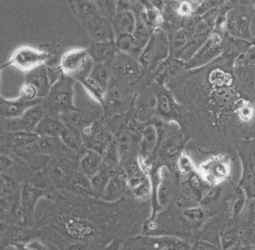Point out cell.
Wrapping results in <instances>:
<instances>
[{
  "mask_svg": "<svg viewBox=\"0 0 255 250\" xmlns=\"http://www.w3.org/2000/svg\"><path fill=\"white\" fill-rule=\"evenodd\" d=\"M79 156L74 152H63L49 158L42 171L57 190L68 189L71 180L79 170Z\"/></svg>",
  "mask_w": 255,
  "mask_h": 250,
  "instance_id": "5b68a950",
  "label": "cell"
},
{
  "mask_svg": "<svg viewBox=\"0 0 255 250\" xmlns=\"http://www.w3.org/2000/svg\"><path fill=\"white\" fill-rule=\"evenodd\" d=\"M135 85L112 79L105 93L104 117L107 120L120 117L129 112L135 97Z\"/></svg>",
  "mask_w": 255,
  "mask_h": 250,
  "instance_id": "ba28073f",
  "label": "cell"
},
{
  "mask_svg": "<svg viewBox=\"0 0 255 250\" xmlns=\"http://www.w3.org/2000/svg\"><path fill=\"white\" fill-rule=\"evenodd\" d=\"M171 55V42L169 35L161 27L152 32L149 42L144 48L138 58L144 70L145 77L149 79L152 74L163 61Z\"/></svg>",
  "mask_w": 255,
  "mask_h": 250,
  "instance_id": "52a82bcc",
  "label": "cell"
},
{
  "mask_svg": "<svg viewBox=\"0 0 255 250\" xmlns=\"http://www.w3.org/2000/svg\"><path fill=\"white\" fill-rule=\"evenodd\" d=\"M115 35L132 34L136 25V16L132 9H120L112 20Z\"/></svg>",
  "mask_w": 255,
  "mask_h": 250,
  "instance_id": "83f0119b",
  "label": "cell"
},
{
  "mask_svg": "<svg viewBox=\"0 0 255 250\" xmlns=\"http://www.w3.org/2000/svg\"><path fill=\"white\" fill-rule=\"evenodd\" d=\"M136 16V15H135ZM137 42L140 44L142 47L145 48L151 37L152 31L145 23L136 16V25L132 33Z\"/></svg>",
  "mask_w": 255,
  "mask_h": 250,
  "instance_id": "ee69618b",
  "label": "cell"
},
{
  "mask_svg": "<svg viewBox=\"0 0 255 250\" xmlns=\"http://www.w3.org/2000/svg\"><path fill=\"white\" fill-rule=\"evenodd\" d=\"M19 93H20V97L27 101H34L39 98L38 97L36 89L28 82H24L20 85Z\"/></svg>",
  "mask_w": 255,
  "mask_h": 250,
  "instance_id": "7dc6e473",
  "label": "cell"
},
{
  "mask_svg": "<svg viewBox=\"0 0 255 250\" xmlns=\"http://www.w3.org/2000/svg\"><path fill=\"white\" fill-rule=\"evenodd\" d=\"M79 166L80 171L90 178L103 166L102 154L87 148L79 158Z\"/></svg>",
  "mask_w": 255,
  "mask_h": 250,
  "instance_id": "4dcf8cb0",
  "label": "cell"
},
{
  "mask_svg": "<svg viewBox=\"0 0 255 250\" xmlns=\"http://www.w3.org/2000/svg\"><path fill=\"white\" fill-rule=\"evenodd\" d=\"M103 165L112 172L121 171L122 169V155L119 144L114 137L107 145L102 154Z\"/></svg>",
  "mask_w": 255,
  "mask_h": 250,
  "instance_id": "1f68e13d",
  "label": "cell"
},
{
  "mask_svg": "<svg viewBox=\"0 0 255 250\" xmlns=\"http://www.w3.org/2000/svg\"><path fill=\"white\" fill-rule=\"evenodd\" d=\"M24 82H28L36 89L39 98L46 97L53 86L47 64H42L25 73Z\"/></svg>",
  "mask_w": 255,
  "mask_h": 250,
  "instance_id": "484cf974",
  "label": "cell"
},
{
  "mask_svg": "<svg viewBox=\"0 0 255 250\" xmlns=\"http://www.w3.org/2000/svg\"><path fill=\"white\" fill-rule=\"evenodd\" d=\"M52 204L32 226L35 238L58 250H104L117 238L126 239L146 216V204L128 196L108 203L98 198L58 190Z\"/></svg>",
  "mask_w": 255,
  "mask_h": 250,
  "instance_id": "7a4b0ae2",
  "label": "cell"
},
{
  "mask_svg": "<svg viewBox=\"0 0 255 250\" xmlns=\"http://www.w3.org/2000/svg\"><path fill=\"white\" fill-rule=\"evenodd\" d=\"M76 82L72 77L64 74L55 82L41 104L46 114L60 119L79 108L74 103V87Z\"/></svg>",
  "mask_w": 255,
  "mask_h": 250,
  "instance_id": "277c9868",
  "label": "cell"
},
{
  "mask_svg": "<svg viewBox=\"0 0 255 250\" xmlns=\"http://www.w3.org/2000/svg\"><path fill=\"white\" fill-rule=\"evenodd\" d=\"M92 1H93V0H92Z\"/></svg>",
  "mask_w": 255,
  "mask_h": 250,
  "instance_id": "11a10c76",
  "label": "cell"
},
{
  "mask_svg": "<svg viewBox=\"0 0 255 250\" xmlns=\"http://www.w3.org/2000/svg\"><path fill=\"white\" fill-rule=\"evenodd\" d=\"M46 243L37 238H34L26 243L25 250H49Z\"/></svg>",
  "mask_w": 255,
  "mask_h": 250,
  "instance_id": "681fc988",
  "label": "cell"
},
{
  "mask_svg": "<svg viewBox=\"0 0 255 250\" xmlns=\"http://www.w3.org/2000/svg\"><path fill=\"white\" fill-rule=\"evenodd\" d=\"M128 196H130V194L124 172L123 170L114 172L101 199L108 203H114Z\"/></svg>",
  "mask_w": 255,
  "mask_h": 250,
  "instance_id": "cb8c5ba5",
  "label": "cell"
},
{
  "mask_svg": "<svg viewBox=\"0 0 255 250\" xmlns=\"http://www.w3.org/2000/svg\"><path fill=\"white\" fill-rule=\"evenodd\" d=\"M113 173L114 172L103 165L102 167L94 175L90 177L93 197L101 199Z\"/></svg>",
  "mask_w": 255,
  "mask_h": 250,
  "instance_id": "d590c367",
  "label": "cell"
},
{
  "mask_svg": "<svg viewBox=\"0 0 255 250\" xmlns=\"http://www.w3.org/2000/svg\"><path fill=\"white\" fill-rule=\"evenodd\" d=\"M151 5H153L155 8H157L162 13L166 6L172 1V0H148Z\"/></svg>",
  "mask_w": 255,
  "mask_h": 250,
  "instance_id": "816d5d0a",
  "label": "cell"
},
{
  "mask_svg": "<svg viewBox=\"0 0 255 250\" xmlns=\"http://www.w3.org/2000/svg\"><path fill=\"white\" fill-rule=\"evenodd\" d=\"M97 5L99 13L112 20L117 13V2L114 0H93Z\"/></svg>",
  "mask_w": 255,
  "mask_h": 250,
  "instance_id": "f6af8a7d",
  "label": "cell"
},
{
  "mask_svg": "<svg viewBox=\"0 0 255 250\" xmlns=\"http://www.w3.org/2000/svg\"><path fill=\"white\" fill-rule=\"evenodd\" d=\"M59 64L64 74L81 82L90 76L95 63L88 48H72L64 52Z\"/></svg>",
  "mask_w": 255,
  "mask_h": 250,
  "instance_id": "30bf717a",
  "label": "cell"
},
{
  "mask_svg": "<svg viewBox=\"0 0 255 250\" xmlns=\"http://www.w3.org/2000/svg\"><path fill=\"white\" fill-rule=\"evenodd\" d=\"M226 46L225 33L215 30L197 49L190 60L185 62L186 70L202 68L220 57Z\"/></svg>",
  "mask_w": 255,
  "mask_h": 250,
  "instance_id": "7c38bea8",
  "label": "cell"
},
{
  "mask_svg": "<svg viewBox=\"0 0 255 250\" xmlns=\"http://www.w3.org/2000/svg\"><path fill=\"white\" fill-rule=\"evenodd\" d=\"M52 60L51 54L41 47L21 46L15 49L7 62L1 66V69L12 67L27 73L42 64H50Z\"/></svg>",
  "mask_w": 255,
  "mask_h": 250,
  "instance_id": "8fae6325",
  "label": "cell"
},
{
  "mask_svg": "<svg viewBox=\"0 0 255 250\" xmlns=\"http://www.w3.org/2000/svg\"><path fill=\"white\" fill-rule=\"evenodd\" d=\"M238 151L243 166L240 187L247 199H255V137L239 141Z\"/></svg>",
  "mask_w": 255,
  "mask_h": 250,
  "instance_id": "5bb4252c",
  "label": "cell"
},
{
  "mask_svg": "<svg viewBox=\"0 0 255 250\" xmlns=\"http://www.w3.org/2000/svg\"><path fill=\"white\" fill-rule=\"evenodd\" d=\"M46 115V111L42 108V104H37L16 119L1 118V131L34 133L38 123Z\"/></svg>",
  "mask_w": 255,
  "mask_h": 250,
  "instance_id": "e0dca14e",
  "label": "cell"
},
{
  "mask_svg": "<svg viewBox=\"0 0 255 250\" xmlns=\"http://www.w3.org/2000/svg\"><path fill=\"white\" fill-rule=\"evenodd\" d=\"M201 178L210 186H220L230 179L232 163L226 154H215L197 166Z\"/></svg>",
  "mask_w": 255,
  "mask_h": 250,
  "instance_id": "4fadbf2b",
  "label": "cell"
},
{
  "mask_svg": "<svg viewBox=\"0 0 255 250\" xmlns=\"http://www.w3.org/2000/svg\"><path fill=\"white\" fill-rule=\"evenodd\" d=\"M253 7H254V9H255V3L253 4Z\"/></svg>",
  "mask_w": 255,
  "mask_h": 250,
  "instance_id": "db71d44e",
  "label": "cell"
},
{
  "mask_svg": "<svg viewBox=\"0 0 255 250\" xmlns=\"http://www.w3.org/2000/svg\"><path fill=\"white\" fill-rule=\"evenodd\" d=\"M68 1V4H69L70 7H71V5L73 4L74 0H67Z\"/></svg>",
  "mask_w": 255,
  "mask_h": 250,
  "instance_id": "f5cc1de1",
  "label": "cell"
},
{
  "mask_svg": "<svg viewBox=\"0 0 255 250\" xmlns=\"http://www.w3.org/2000/svg\"><path fill=\"white\" fill-rule=\"evenodd\" d=\"M66 190L73 192L74 194L78 195V196H86V197L93 196V197L90 178L80 171V170L77 172L76 174L74 176L68 189H66Z\"/></svg>",
  "mask_w": 255,
  "mask_h": 250,
  "instance_id": "e575fe53",
  "label": "cell"
},
{
  "mask_svg": "<svg viewBox=\"0 0 255 250\" xmlns=\"http://www.w3.org/2000/svg\"><path fill=\"white\" fill-rule=\"evenodd\" d=\"M57 193L58 190L48 181L42 170L33 172L24 181L20 191L24 225L27 227L35 225V212L38 202L42 198L52 201Z\"/></svg>",
  "mask_w": 255,
  "mask_h": 250,
  "instance_id": "3957f363",
  "label": "cell"
},
{
  "mask_svg": "<svg viewBox=\"0 0 255 250\" xmlns=\"http://www.w3.org/2000/svg\"><path fill=\"white\" fill-rule=\"evenodd\" d=\"M35 238L32 227L1 223V249L25 250L26 243Z\"/></svg>",
  "mask_w": 255,
  "mask_h": 250,
  "instance_id": "d6986e66",
  "label": "cell"
},
{
  "mask_svg": "<svg viewBox=\"0 0 255 250\" xmlns=\"http://www.w3.org/2000/svg\"><path fill=\"white\" fill-rule=\"evenodd\" d=\"M126 239H122V238H117L112 240L111 243H108V246L105 247L104 250H123V245Z\"/></svg>",
  "mask_w": 255,
  "mask_h": 250,
  "instance_id": "f907efd6",
  "label": "cell"
},
{
  "mask_svg": "<svg viewBox=\"0 0 255 250\" xmlns=\"http://www.w3.org/2000/svg\"><path fill=\"white\" fill-rule=\"evenodd\" d=\"M111 64H95L90 74L92 79H94L105 91L108 90L110 83L112 82V70Z\"/></svg>",
  "mask_w": 255,
  "mask_h": 250,
  "instance_id": "8d00e7d4",
  "label": "cell"
},
{
  "mask_svg": "<svg viewBox=\"0 0 255 250\" xmlns=\"http://www.w3.org/2000/svg\"><path fill=\"white\" fill-rule=\"evenodd\" d=\"M88 50L95 64H111L119 52L115 40L104 42L92 41Z\"/></svg>",
  "mask_w": 255,
  "mask_h": 250,
  "instance_id": "4316f807",
  "label": "cell"
},
{
  "mask_svg": "<svg viewBox=\"0 0 255 250\" xmlns=\"http://www.w3.org/2000/svg\"><path fill=\"white\" fill-rule=\"evenodd\" d=\"M176 170L179 176L186 177L197 171V166L193 163V159L186 150H183L176 160Z\"/></svg>",
  "mask_w": 255,
  "mask_h": 250,
  "instance_id": "60d3db41",
  "label": "cell"
},
{
  "mask_svg": "<svg viewBox=\"0 0 255 250\" xmlns=\"http://www.w3.org/2000/svg\"><path fill=\"white\" fill-rule=\"evenodd\" d=\"M150 83L157 98V116L165 122H175L181 126L184 112L173 93L165 85L154 81H150Z\"/></svg>",
  "mask_w": 255,
  "mask_h": 250,
  "instance_id": "2e32d148",
  "label": "cell"
},
{
  "mask_svg": "<svg viewBox=\"0 0 255 250\" xmlns=\"http://www.w3.org/2000/svg\"><path fill=\"white\" fill-rule=\"evenodd\" d=\"M206 210L204 207H187L182 210V220L186 225L196 228L200 226L206 218Z\"/></svg>",
  "mask_w": 255,
  "mask_h": 250,
  "instance_id": "74e56055",
  "label": "cell"
},
{
  "mask_svg": "<svg viewBox=\"0 0 255 250\" xmlns=\"http://www.w3.org/2000/svg\"><path fill=\"white\" fill-rule=\"evenodd\" d=\"M246 196L242 191V193L240 194L239 196L234 199L231 208V215L233 220H237L241 216L243 210L245 208V204H246Z\"/></svg>",
  "mask_w": 255,
  "mask_h": 250,
  "instance_id": "bcb514c9",
  "label": "cell"
},
{
  "mask_svg": "<svg viewBox=\"0 0 255 250\" xmlns=\"http://www.w3.org/2000/svg\"><path fill=\"white\" fill-rule=\"evenodd\" d=\"M242 228L241 227L230 226L225 229L220 236L221 249L230 250L236 247L241 239Z\"/></svg>",
  "mask_w": 255,
  "mask_h": 250,
  "instance_id": "f35d334b",
  "label": "cell"
},
{
  "mask_svg": "<svg viewBox=\"0 0 255 250\" xmlns=\"http://www.w3.org/2000/svg\"><path fill=\"white\" fill-rule=\"evenodd\" d=\"M60 138L66 146L79 158L87 149L82 132L76 128L66 126L65 130L60 136Z\"/></svg>",
  "mask_w": 255,
  "mask_h": 250,
  "instance_id": "f546056e",
  "label": "cell"
},
{
  "mask_svg": "<svg viewBox=\"0 0 255 250\" xmlns=\"http://www.w3.org/2000/svg\"><path fill=\"white\" fill-rule=\"evenodd\" d=\"M39 136L28 132L1 131V152H13L36 141Z\"/></svg>",
  "mask_w": 255,
  "mask_h": 250,
  "instance_id": "d4e9b609",
  "label": "cell"
},
{
  "mask_svg": "<svg viewBox=\"0 0 255 250\" xmlns=\"http://www.w3.org/2000/svg\"><path fill=\"white\" fill-rule=\"evenodd\" d=\"M115 45L119 52L128 53L138 59L143 51L144 48L137 42L132 34H121L115 38Z\"/></svg>",
  "mask_w": 255,
  "mask_h": 250,
  "instance_id": "d6a6232c",
  "label": "cell"
},
{
  "mask_svg": "<svg viewBox=\"0 0 255 250\" xmlns=\"http://www.w3.org/2000/svg\"><path fill=\"white\" fill-rule=\"evenodd\" d=\"M82 25L87 31L88 35H90L92 41L104 42L115 40L116 35L114 31L112 20L103 16L101 13H98L86 21L83 22Z\"/></svg>",
  "mask_w": 255,
  "mask_h": 250,
  "instance_id": "ffe728a7",
  "label": "cell"
},
{
  "mask_svg": "<svg viewBox=\"0 0 255 250\" xmlns=\"http://www.w3.org/2000/svg\"><path fill=\"white\" fill-rule=\"evenodd\" d=\"M255 13L252 4H237L226 12L224 20L216 25V30L238 39L253 42L255 37L251 31V23Z\"/></svg>",
  "mask_w": 255,
  "mask_h": 250,
  "instance_id": "8992f818",
  "label": "cell"
},
{
  "mask_svg": "<svg viewBox=\"0 0 255 250\" xmlns=\"http://www.w3.org/2000/svg\"><path fill=\"white\" fill-rule=\"evenodd\" d=\"M221 249L220 246L215 244L212 242L208 241L206 240H197L194 243L193 245H192V250H219Z\"/></svg>",
  "mask_w": 255,
  "mask_h": 250,
  "instance_id": "c3c4849f",
  "label": "cell"
},
{
  "mask_svg": "<svg viewBox=\"0 0 255 250\" xmlns=\"http://www.w3.org/2000/svg\"><path fill=\"white\" fill-rule=\"evenodd\" d=\"M236 57L223 53L202 68L185 70L166 82L184 112L182 130L190 133L255 137V98L234 72Z\"/></svg>",
  "mask_w": 255,
  "mask_h": 250,
  "instance_id": "6da1fadb",
  "label": "cell"
},
{
  "mask_svg": "<svg viewBox=\"0 0 255 250\" xmlns=\"http://www.w3.org/2000/svg\"><path fill=\"white\" fill-rule=\"evenodd\" d=\"M42 98H38L34 101H27L19 96L17 98L8 99L1 96V118L2 119H16L21 116L26 111L35 106L37 104H42Z\"/></svg>",
  "mask_w": 255,
  "mask_h": 250,
  "instance_id": "603a6c76",
  "label": "cell"
},
{
  "mask_svg": "<svg viewBox=\"0 0 255 250\" xmlns=\"http://www.w3.org/2000/svg\"><path fill=\"white\" fill-rule=\"evenodd\" d=\"M71 9L81 24L100 13L97 5L92 0H74Z\"/></svg>",
  "mask_w": 255,
  "mask_h": 250,
  "instance_id": "836d02e7",
  "label": "cell"
},
{
  "mask_svg": "<svg viewBox=\"0 0 255 250\" xmlns=\"http://www.w3.org/2000/svg\"><path fill=\"white\" fill-rule=\"evenodd\" d=\"M65 128V123L60 118L46 114L38 123L34 133L41 137H60Z\"/></svg>",
  "mask_w": 255,
  "mask_h": 250,
  "instance_id": "f1b7e54d",
  "label": "cell"
},
{
  "mask_svg": "<svg viewBox=\"0 0 255 250\" xmlns=\"http://www.w3.org/2000/svg\"><path fill=\"white\" fill-rule=\"evenodd\" d=\"M112 79L126 84L135 85L145 77V70L138 59L119 52L112 62Z\"/></svg>",
  "mask_w": 255,
  "mask_h": 250,
  "instance_id": "9a60e30c",
  "label": "cell"
},
{
  "mask_svg": "<svg viewBox=\"0 0 255 250\" xmlns=\"http://www.w3.org/2000/svg\"><path fill=\"white\" fill-rule=\"evenodd\" d=\"M85 88V90L90 94V97L100 104L104 109L105 105V93L106 91L101 87L91 77H88L86 79L80 82Z\"/></svg>",
  "mask_w": 255,
  "mask_h": 250,
  "instance_id": "ab89813d",
  "label": "cell"
},
{
  "mask_svg": "<svg viewBox=\"0 0 255 250\" xmlns=\"http://www.w3.org/2000/svg\"><path fill=\"white\" fill-rule=\"evenodd\" d=\"M237 246H241V249L255 250V220L246 226L243 227L241 239Z\"/></svg>",
  "mask_w": 255,
  "mask_h": 250,
  "instance_id": "7bdbcfd3",
  "label": "cell"
},
{
  "mask_svg": "<svg viewBox=\"0 0 255 250\" xmlns=\"http://www.w3.org/2000/svg\"><path fill=\"white\" fill-rule=\"evenodd\" d=\"M82 135L86 148L101 154L115 137L112 126L104 116L82 132Z\"/></svg>",
  "mask_w": 255,
  "mask_h": 250,
  "instance_id": "ac0fdd59",
  "label": "cell"
},
{
  "mask_svg": "<svg viewBox=\"0 0 255 250\" xmlns=\"http://www.w3.org/2000/svg\"><path fill=\"white\" fill-rule=\"evenodd\" d=\"M139 137V156L148 166H151L154 161L155 152L158 143L157 126L151 121L144 125L138 133Z\"/></svg>",
  "mask_w": 255,
  "mask_h": 250,
  "instance_id": "7402d4cb",
  "label": "cell"
},
{
  "mask_svg": "<svg viewBox=\"0 0 255 250\" xmlns=\"http://www.w3.org/2000/svg\"><path fill=\"white\" fill-rule=\"evenodd\" d=\"M104 115V109L100 108H80L64 115L60 119L66 126L76 128L81 132L84 131L93 123L101 119Z\"/></svg>",
  "mask_w": 255,
  "mask_h": 250,
  "instance_id": "44dd1931",
  "label": "cell"
},
{
  "mask_svg": "<svg viewBox=\"0 0 255 250\" xmlns=\"http://www.w3.org/2000/svg\"><path fill=\"white\" fill-rule=\"evenodd\" d=\"M192 245L171 235H138L126 238L123 250H188Z\"/></svg>",
  "mask_w": 255,
  "mask_h": 250,
  "instance_id": "9c48e42d",
  "label": "cell"
},
{
  "mask_svg": "<svg viewBox=\"0 0 255 250\" xmlns=\"http://www.w3.org/2000/svg\"><path fill=\"white\" fill-rule=\"evenodd\" d=\"M24 182L9 173H1V196H8L21 189Z\"/></svg>",
  "mask_w": 255,
  "mask_h": 250,
  "instance_id": "b9f144b4",
  "label": "cell"
}]
</instances>
